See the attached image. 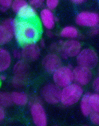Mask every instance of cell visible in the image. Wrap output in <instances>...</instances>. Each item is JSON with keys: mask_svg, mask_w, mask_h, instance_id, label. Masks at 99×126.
<instances>
[{"mask_svg": "<svg viewBox=\"0 0 99 126\" xmlns=\"http://www.w3.org/2000/svg\"><path fill=\"white\" fill-rule=\"evenodd\" d=\"M38 45L40 48H44L46 46V42L45 39L43 38H42L40 39Z\"/></svg>", "mask_w": 99, "mask_h": 126, "instance_id": "33", "label": "cell"}, {"mask_svg": "<svg viewBox=\"0 0 99 126\" xmlns=\"http://www.w3.org/2000/svg\"><path fill=\"white\" fill-rule=\"evenodd\" d=\"M61 89L54 83H50L42 88L41 94L45 102L51 105H55L61 101Z\"/></svg>", "mask_w": 99, "mask_h": 126, "instance_id": "6", "label": "cell"}, {"mask_svg": "<svg viewBox=\"0 0 99 126\" xmlns=\"http://www.w3.org/2000/svg\"><path fill=\"white\" fill-rule=\"evenodd\" d=\"M74 81L82 86L87 85L92 78V73L90 69L78 65L73 70Z\"/></svg>", "mask_w": 99, "mask_h": 126, "instance_id": "9", "label": "cell"}, {"mask_svg": "<svg viewBox=\"0 0 99 126\" xmlns=\"http://www.w3.org/2000/svg\"><path fill=\"white\" fill-rule=\"evenodd\" d=\"M64 41L62 40V39H60L59 40V41L58 42V43L59 44V45L60 46H61L63 44Z\"/></svg>", "mask_w": 99, "mask_h": 126, "instance_id": "38", "label": "cell"}, {"mask_svg": "<svg viewBox=\"0 0 99 126\" xmlns=\"http://www.w3.org/2000/svg\"><path fill=\"white\" fill-rule=\"evenodd\" d=\"M40 27L34 20H20L17 21L14 36L16 41L20 45L37 43L41 36Z\"/></svg>", "mask_w": 99, "mask_h": 126, "instance_id": "1", "label": "cell"}, {"mask_svg": "<svg viewBox=\"0 0 99 126\" xmlns=\"http://www.w3.org/2000/svg\"><path fill=\"white\" fill-rule=\"evenodd\" d=\"M6 113L4 108L0 105V123L4 120L6 117Z\"/></svg>", "mask_w": 99, "mask_h": 126, "instance_id": "32", "label": "cell"}, {"mask_svg": "<svg viewBox=\"0 0 99 126\" xmlns=\"http://www.w3.org/2000/svg\"><path fill=\"white\" fill-rule=\"evenodd\" d=\"M89 118L91 122L95 125H99V112L92 110L89 115Z\"/></svg>", "mask_w": 99, "mask_h": 126, "instance_id": "24", "label": "cell"}, {"mask_svg": "<svg viewBox=\"0 0 99 126\" xmlns=\"http://www.w3.org/2000/svg\"><path fill=\"white\" fill-rule=\"evenodd\" d=\"M86 1L84 0H73L71 1L72 3L75 4H80L84 3L86 2Z\"/></svg>", "mask_w": 99, "mask_h": 126, "instance_id": "35", "label": "cell"}, {"mask_svg": "<svg viewBox=\"0 0 99 126\" xmlns=\"http://www.w3.org/2000/svg\"><path fill=\"white\" fill-rule=\"evenodd\" d=\"M53 79L56 86L65 87L74 82L73 70L67 66H61L53 74Z\"/></svg>", "mask_w": 99, "mask_h": 126, "instance_id": "5", "label": "cell"}, {"mask_svg": "<svg viewBox=\"0 0 99 126\" xmlns=\"http://www.w3.org/2000/svg\"><path fill=\"white\" fill-rule=\"evenodd\" d=\"M11 94L6 92H0V105L4 108H8L12 105Z\"/></svg>", "mask_w": 99, "mask_h": 126, "instance_id": "21", "label": "cell"}, {"mask_svg": "<svg viewBox=\"0 0 99 126\" xmlns=\"http://www.w3.org/2000/svg\"><path fill=\"white\" fill-rule=\"evenodd\" d=\"M29 66L27 62L20 60L14 64L12 70L14 75L29 74Z\"/></svg>", "mask_w": 99, "mask_h": 126, "instance_id": "19", "label": "cell"}, {"mask_svg": "<svg viewBox=\"0 0 99 126\" xmlns=\"http://www.w3.org/2000/svg\"><path fill=\"white\" fill-rule=\"evenodd\" d=\"M56 17L52 11L47 8L42 9L40 12L41 21L47 30H51L54 28L56 22Z\"/></svg>", "mask_w": 99, "mask_h": 126, "instance_id": "13", "label": "cell"}, {"mask_svg": "<svg viewBox=\"0 0 99 126\" xmlns=\"http://www.w3.org/2000/svg\"><path fill=\"white\" fill-rule=\"evenodd\" d=\"M60 35L63 38L68 39H76L81 36L77 28L73 26L65 27L61 30Z\"/></svg>", "mask_w": 99, "mask_h": 126, "instance_id": "18", "label": "cell"}, {"mask_svg": "<svg viewBox=\"0 0 99 126\" xmlns=\"http://www.w3.org/2000/svg\"><path fill=\"white\" fill-rule=\"evenodd\" d=\"M45 1L43 0H31L28 3L29 5L36 9L42 7Z\"/></svg>", "mask_w": 99, "mask_h": 126, "instance_id": "26", "label": "cell"}, {"mask_svg": "<svg viewBox=\"0 0 99 126\" xmlns=\"http://www.w3.org/2000/svg\"><path fill=\"white\" fill-rule=\"evenodd\" d=\"M12 2L11 0H0V7L8 9L11 7Z\"/></svg>", "mask_w": 99, "mask_h": 126, "instance_id": "29", "label": "cell"}, {"mask_svg": "<svg viewBox=\"0 0 99 126\" xmlns=\"http://www.w3.org/2000/svg\"><path fill=\"white\" fill-rule=\"evenodd\" d=\"M50 49L51 53L60 55L62 51L61 47L58 43L55 42L51 44L50 46Z\"/></svg>", "mask_w": 99, "mask_h": 126, "instance_id": "25", "label": "cell"}, {"mask_svg": "<svg viewBox=\"0 0 99 126\" xmlns=\"http://www.w3.org/2000/svg\"><path fill=\"white\" fill-rule=\"evenodd\" d=\"M21 50L22 59L28 63L37 61L40 56V48L36 43L25 44Z\"/></svg>", "mask_w": 99, "mask_h": 126, "instance_id": "10", "label": "cell"}, {"mask_svg": "<svg viewBox=\"0 0 99 126\" xmlns=\"http://www.w3.org/2000/svg\"><path fill=\"white\" fill-rule=\"evenodd\" d=\"M63 52L68 57H76L81 51V45L76 39H70L64 41L61 46Z\"/></svg>", "mask_w": 99, "mask_h": 126, "instance_id": "12", "label": "cell"}, {"mask_svg": "<svg viewBox=\"0 0 99 126\" xmlns=\"http://www.w3.org/2000/svg\"><path fill=\"white\" fill-rule=\"evenodd\" d=\"M28 5L27 1L24 0H15L12 1L11 7L12 11L17 14Z\"/></svg>", "mask_w": 99, "mask_h": 126, "instance_id": "22", "label": "cell"}, {"mask_svg": "<svg viewBox=\"0 0 99 126\" xmlns=\"http://www.w3.org/2000/svg\"><path fill=\"white\" fill-rule=\"evenodd\" d=\"M17 15L20 20L31 21L34 20L37 17V12L36 9L29 4Z\"/></svg>", "mask_w": 99, "mask_h": 126, "instance_id": "16", "label": "cell"}, {"mask_svg": "<svg viewBox=\"0 0 99 126\" xmlns=\"http://www.w3.org/2000/svg\"><path fill=\"white\" fill-rule=\"evenodd\" d=\"M18 20L12 18L5 20L0 23V46L7 45L14 36Z\"/></svg>", "mask_w": 99, "mask_h": 126, "instance_id": "3", "label": "cell"}, {"mask_svg": "<svg viewBox=\"0 0 99 126\" xmlns=\"http://www.w3.org/2000/svg\"><path fill=\"white\" fill-rule=\"evenodd\" d=\"M7 9L5 8L0 7V11L3 13H5L7 12L8 10Z\"/></svg>", "mask_w": 99, "mask_h": 126, "instance_id": "37", "label": "cell"}, {"mask_svg": "<svg viewBox=\"0 0 99 126\" xmlns=\"http://www.w3.org/2000/svg\"><path fill=\"white\" fill-rule=\"evenodd\" d=\"M61 90V101L65 106H72L81 99L84 93L82 87L72 83Z\"/></svg>", "mask_w": 99, "mask_h": 126, "instance_id": "2", "label": "cell"}, {"mask_svg": "<svg viewBox=\"0 0 99 126\" xmlns=\"http://www.w3.org/2000/svg\"><path fill=\"white\" fill-rule=\"evenodd\" d=\"M29 74L14 75L12 80V84L14 88L20 89L25 85L27 83Z\"/></svg>", "mask_w": 99, "mask_h": 126, "instance_id": "20", "label": "cell"}, {"mask_svg": "<svg viewBox=\"0 0 99 126\" xmlns=\"http://www.w3.org/2000/svg\"><path fill=\"white\" fill-rule=\"evenodd\" d=\"M46 34L47 37L49 38H52L54 37V34L51 30H47L46 32Z\"/></svg>", "mask_w": 99, "mask_h": 126, "instance_id": "34", "label": "cell"}, {"mask_svg": "<svg viewBox=\"0 0 99 126\" xmlns=\"http://www.w3.org/2000/svg\"><path fill=\"white\" fill-rule=\"evenodd\" d=\"M11 55L12 58L18 60V61L21 60L22 59L21 50L18 49H14L12 51Z\"/></svg>", "mask_w": 99, "mask_h": 126, "instance_id": "28", "label": "cell"}, {"mask_svg": "<svg viewBox=\"0 0 99 126\" xmlns=\"http://www.w3.org/2000/svg\"><path fill=\"white\" fill-rule=\"evenodd\" d=\"M99 32V26L91 28L89 31V35L92 37H95L98 35Z\"/></svg>", "mask_w": 99, "mask_h": 126, "instance_id": "31", "label": "cell"}, {"mask_svg": "<svg viewBox=\"0 0 99 126\" xmlns=\"http://www.w3.org/2000/svg\"><path fill=\"white\" fill-rule=\"evenodd\" d=\"M31 114L34 123L37 126H46V112L41 102H29Z\"/></svg>", "mask_w": 99, "mask_h": 126, "instance_id": "7", "label": "cell"}, {"mask_svg": "<svg viewBox=\"0 0 99 126\" xmlns=\"http://www.w3.org/2000/svg\"><path fill=\"white\" fill-rule=\"evenodd\" d=\"M12 103L17 106H23L29 102V98L25 93L15 91L11 94Z\"/></svg>", "mask_w": 99, "mask_h": 126, "instance_id": "15", "label": "cell"}, {"mask_svg": "<svg viewBox=\"0 0 99 126\" xmlns=\"http://www.w3.org/2000/svg\"><path fill=\"white\" fill-rule=\"evenodd\" d=\"M7 79L6 76L4 74L0 75V81H5Z\"/></svg>", "mask_w": 99, "mask_h": 126, "instance_id": "36", "label": "cell"}, {"mask_svg": "<svg viewBox=\"0 0 99 126\" xmlns=\"http://www.w3.org/2000/svg\"><path fill=\"white\" fill-rule=\"evenodd\" d=\"M92 87L96 93H99V78L97 77L94 79L92 83Z\"/></svg>", "mask_w": 99, "mask_h": 126, "instance_id": "30", "label": "cell"}, {"mask_svg": "<svg viewBox=\"0 0 99 126\" xmlns=\"http://www.w3.org/2000/svg\"><path fill=\"white\" fill-rule=\"evenodd\" d=\"M76 57L78 65L87 68L90 70L95 68L98 64V54L92 48H86L81 50Z\"/></svg>", "mask_w": 99, "mask_h": 126, "instance_id": "4", "label": "cell"}, {"mask_svg": "<svg viewBox=\"0 0 99 126\" xmlns=\"http://www.w3.org/2000/svg\"><path fill=\"white\" fill-rule=\"evenodd\" d=\"M59 3L58 0H48L46 1L47 8L51 11L54 10L57 7Z\"/></svg>", "mask_w": 99, "mask_h": 126, "instance_id": "27", "label": "cell"}, {"mask_svg": "<svg viewBox=\"0 0 99 126\" xmlns=\"http://www.w3.org/2000/svg\"><path fill=\"white\" fill-rule=\"evenodd\" d=\"M91 93L87 92L83 94L80 102V108L83 115L85 117L89 116L92 111L89 102V97Z\"/></svg>", "mask_w": 99, "mask_h": 126, "instance_id": "17", "label": "cell"}, {"mask_svg": "<svg viewBox=\"0 0 99 126\" xmlns=\"http://www.w3.org/2000/svg\"><path fill=\"white\" fill-rule=\"evenodd\" d=\"M75 21L77 24L81 26L92 28L99 26V14L94 12H82L77 15Z\"/></svg>", "mask_w": 99, "mask_h": 126, "instance_id": "8", "label": "cell"}, {"mask_svg": "<svg viewBox=\"0 0 99 126\" xmlns=\"http://www.w3.org/2000/svg\"><path fill=\"white\" fill-rule=\"evenodd\" d=\"M11 54L6 49L0 47V73L7 70L11 65Z\"/></svg>", "mask_w": 99, "mask_h": 126, "instance_id": "14", "label": "cell"}, {"mask_svg": "<svg viewBox=\"0 0 99 126\" xmlns=\"http://www.w3.org/2000/svg\"><path fill=\"white\" fill-rule=\"evenodd\" d=\"M62 61L59 55L51 53L47 54L42 61L43 68L48 73L53 74L62 66Z\"/></svg>", "mask_w": 99, "mask_h": 126, "instance_id": "11", "label": "cell"}, {"mask_svg": "<svg viewBox=\"0 0 99 126\" xmlns=\"http://www.w3.org/2000/svg\"><path fill=\"white\" fill-rule=\"evenodd\" d=\"M67 66L69 68L72 69L73 68V65H72L71 64H69Z\"/></svg>", "mask_w": 99, "mask_h": 126, "instance_id": "39", "label": "cell"}, {"mask_svg": "<svg viewBox=\"0 0 99 126\" xmlns=\"http://www.w3.org/2000/svg\"><path fill=\"white\" fill-rule=\"evenodd\" d=\"M89 102L92 110L99 112V93L91 94Z\"/></svg>", "mask_w": 99, "mask_h": 126, "instance_id": "23", "label": "cell"}]
</instances>
